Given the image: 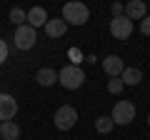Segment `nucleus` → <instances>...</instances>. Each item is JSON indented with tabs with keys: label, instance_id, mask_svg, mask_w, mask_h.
I'll return each instance as SVG.
<instances>
[{
	"label": "nucleus",
	"instance_id": "obj_5",
	"mask_svg": "<svg viewBox=\"0 0 150 140\" xmlns=\"http://www.w3.org/2000/svg\"><path fill=\"white\" fill-rule=\"evenodd\" d=\"M35 40H38V30L30 28L28 23L20 25V28H15V48L30 50V48H35Z\"/></svg>",
	"mask_w": 150,
	"mask_h": 140
},
{
	"label": "nucleus",
	"instance_id": "obj_10",
	"mask_svg": "<svg viewBox=\"0 0 150 140\" xmlns=\"http://www.w3.org/2000/svg\"><path fill=\"white\" fill-rule=\"evenodd\" d=\"M48 23V13H45V8H33V10H28V25L30 28H40Z\"/></svg>",
	"mask_w": 150,
	"mask_h": 140
},
{
	"label": "nucleus",
	"instance_id": "obj_11",
	"mask_svg": "<svg viewBox=\"0 0 150 140\" xmlns=\"http://www.w3.org/2000/svg\"><path fill=\"white\" fill-rule=\"evenodd\" d=\"M20 138V125L8 120V123H0V140H18Z\"/></svg>",
	"mask_w": 150,
	"mask_h": 140
},
{
	"label": "nucleus",
	"instance_id": "obj_15",
	"mask_svg": "<svg viewBox=\"0 0 150 140\" xmlns=\"http://www.w3.org/2000/svg\"><path fill=\"white\" fill-rule=\"evenodd\" d=\"M112 128H115V123H112V118H108V115H103V118L95 120V130H98V133H103V135L110 133Z\"/></svg>",
	"mask_w": 150,
	"mask_h": 140
},
{
	"label": "nucleus",
	"instance_id": "obj_12",
	"mask_svg": "<svg viewBox=\"0 0 150 140\" xmlns=\"http://www.w3.org/2000/svg\"><path fill=\"white\" fill-rule=\"evenodd\" d=\"M65 30H68V23H65L63 18H55V20H48V23H45V33H48L50 38H60Z\"/></svg>",
	"mask_w": 150,
	"mask_h": 140
},
{
	"label": "nucleus",
	"instance_id": "obj_16",
	"mask_svg": "<svg viewBox=\"0 0 150 140\" xmlns=\"http://www.w3.org/2000/svg\"><path fill=\"white\" fill-rule=\"evenodd\" d=\"M10 20L20 28V25H25V23H28V13L20 10V8H13V10H10Z\"/></svg>",
	"mask_w": 150,
	"mask_h": 140
},
{
	"label": "nucleus",
	"instance_id": "obj_14",
	"mask_svg": "<svg viewBox=\"0 0 150 140\" xmlns=\"http://www.w3.org/2000/svg\"><path fill=\"white\" fill-rule=\"evenodd\" d=\"M120 80H123L125 85H138V83L143 80V73H140L138 68H125L123 75H120Z\"/></svg>",
	"mask_w": 150,
	"mask_h": 140
},
{
	"label": "nucleus",
	"instance_id": "obj_9",
	"mask_svg": "<svg viewBox=\"0 0 150 140\" xmlns=\"http://www.w3.org/2000/svg\"><path fill=\"white\" fill-rule=\"evenodd\" d=\"M145 13H148V8H145L143 0H133V3L125 5V18H128V20H143Z\"/></svg>",
	"mask_w": 150,
	"mask_h": 140
},
{
	"label": "nucleus",
	"instance_id": "obj_17",
	"mask_svg": "<svg viewBox=\"0 0 150 140\" xmlns=\"http://www.w3.org/2000/svg\"><path fill=\"white\" fill-rule=\"evenodd\" d=\"M123 85H125V83L120 80V78H110V80H108V90H110L112 95H118V93L123 90Z\"/></svg>",
	"mask_w": 150,
	"mask_h": 140
},
{
	"label": "nucleus",
	"instance_id": "obj_18",
	"mask_svg": "<svg viewBox=\"0 0 150 140\" xmlns=\"http://www.w3.org/2000/svg\"><path fill=\"white\" fill-rule=\"evenodd\" d=\"M140 33L143 35H150V18H143L140 20Z\"/></svg>",
	"mask_w": 150,
	"mask_h": 140
},
{
	"label": "nucleus",
	"instance_id": "obj_19",
	"mask_svg": "<svg viewBox=\"0 0 150 140\" xmlns=\"http://www.w3.org/2000/svg\"><path fill=\"white\" fill-rule=\"evenodd\" d=\"M8 60V45H5V40H0V65Z\"/></svg>",
	"mask_w": 150,
	"mask_h": 140
},
{
	"label": "nucleus",
	"instance_id": "obj_3",
	"mask_svg": "<svg viewBox=\"0 0 150 140\" xmlns=\"http://www.w3.org/2000/svg\"><path fill=\"white\" fill-rule=\"evenodd\" d=\"M110 118H112V123H115V125H128V123H133V120H135V105H133L130 100L115 103Z\"/></svg>",
	"mask_w": 150,
	"mask_h": 140
},
{
	"label": "nucleus",
	"instance_id": "obj_1",
	"mask_svg": "<svg viewBox=\"0 0 150 140\" xmlns=\"http://www.w3.org/2000/svg\"><path fill=\"white\" fill-rule=\"evenodd\" d=\"M58 83L63 88H68V90H78V88L85 83V73H83L78 65H65L58 73Z\"/></svg>",
	"mask_w": 150,
	"mask_h": 140
},
{
	"label": "nucleus",
	"instance_id": "obj_13",
	"mask_svg": "<svg viewBox=\"0 0 150 140\" xmlns=\"http://www.w3.org/2000/svg\"><path fill=\"white\" fill-rule=\"evenodd\" d=\"M35 80H38V85H43V88H48V85H53V83L58 80V73H55L53 68H43V70H38V75H35Z\"/></svg>",
	"mask_w": 150,
	"mask_h": 140
},
{
	"label": "nucleus",
	"instance_id": "obj_20",
	"mask_svg": "<svg viewBox=\"0 0 150 140\" xmlns=\"http://www.w3.org/2000/svg\"><path fill=\"white\" fill-rule=\"evenodd\" d=\"M148 125H150V115H148Z\"/></svg>",
	"mask_w": 150,
	"mask_h": 140
},
{
	"label": "nucleus",
	"instance_id": "obj_6",
	"mask_svg": "<svg viewBox=\"0 0 150 140\" xmlns=\"http://www.w3.org/2000/svg\"><path fill=\"white\" fill-rule=\"evenodd\" d=\"M110 33H112V38H115V40H128L130 33H133V20H128L125 15L112 18V20H110Z\"/></svg>",
	"mask_w": 150,
	"mask_h": 140
},
{
	"label": "nucleus",
	"instance_id": "obj_8",
	"mask_svg": "<svg viewBox=\"0 0 150 140\" xmlns=\"http://www.w3.org/2000/svg\"><path fill=\"white\" fill-rule=\"evenodd\" d=\"M103 70H105L110 78H120L125 70V63L118 58V55H108L105 60H103Z\"/></svg>",
	"mask_w": 150,
	"mask_h": 140
},
{
	"label": "nucleus",
	"instance_id": "obj_4",
	"mask_svg": "<svg viewBox=\"0 0 150 140\" xmlns=\"http://www.w3.org/2000/svg\"><path fill=\"white\" fill-rule=\"evenodd\" d=\"M75 123H78V110L73 105H63L55 110V128L58 130H70L75 128Z\"/></svg>",
	"mask_w": 150,
	"mask_h": 140
},
{
	"label": "nucleus",
	"instance_id": "obj_7",
	"mask_svg": "<svg viewBox=\"0 0 150 140\" xmlns=\"http://www.w3.org/2000/svg\"><path fill=\"white\" fill-rule=\"evenodd\" d=\"M15 113H18V100L8 93H0V120L8 123V120L15 118Z\"/></svg>",
	"mask_w": 150,
	"mask_h": 140
},
{
	"label": "nucleus",
	"instance_id": "obj_2",
	"mask_svg": "<svg viewBox=\"0 0 150 140\" xmlns=\"http://www.w3.org/2000/svg\"><path fill=\"white\" fill-rule=\"evenodd\" d=\"M88 15H90L88 13V5H83V3H68L63 8V20L68 25H85Z\"/></svg>",
	"mask_w": 150,
	"mask_h": 140
}]
</instances>
